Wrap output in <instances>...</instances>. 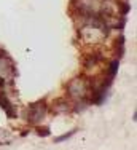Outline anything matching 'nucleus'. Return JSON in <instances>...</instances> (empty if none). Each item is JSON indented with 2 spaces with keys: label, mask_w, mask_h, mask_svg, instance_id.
<instances>
[{
  "label": "nucleus",
  "mask_w": 137,
  "mask_h": 150,
  "mask_svg": "<svg viewBox=\"0 0 137 150\" xmlns=\"http://www.w3.org/2000/svg\"><path fill=\"white\" fill-rule=\"evenodd\" d=\"M88 93H89V85L83 77H77V78L68 81L67 94L70 96L72 99H75V101H78V99H86L88 98Z\"/></svg>",
  "instance_id": "1"
},
{
  "label": "nucleus",
  "mask_w": 137,
  "mask_h": 150,
  "mask_svg": "<svg viewBox=\"0 0 137 150\" xmlns=\"http://www.w3.org/2000/svg\"><path fill=\"white\" fill-rule=\"evenodd\" d=\"M46 113H48V105L45 101H38L34 102L32 105H29L27 112H26V118L30 125H40L45 120Z\"/></svg>",
  "instance_id": "2"
},
{
  "label": "nucleus",
  "mask_w": 137,
  "mask_h": 150,
  "mask_svg": "<svg viewBox=\"0 0 137 150\" xmlns=\"http://www.w3.org/2000/svg\"><path fill=\"white\" fill-rule=\"evenodd\" d=\"M0 107L6 112L8 118H14V117H16V109H14V105L11 104L6 91H0Z\"/></svg>",
  "instance_id": "3"
},
{
  "label": "nucleus",
  "mask_w": 137,
  "mask_h": 150,
  "mask_svg": "<svg viewBox=\"0 0 137 150\" xmlns=\"http://www.w3.org/2000/svg\"><path fill=\"white\" fill-rule=\"evenodd\" d=\"M72 109V104H68L67 99H57L54 102V112L56 113H64V112H68Z\"/></svg>",
  "instance_id": "4"
},
{
  "label": "nucleus",
  "mask_w": 137,
  "mask_h": 150,
  "mask_svg": "<svg viewBox=\"0 0 137 150\" xmlns=\"http://www.w3.org/2000/svg\"><path fill=\"white\" fill-rule=\"evenodd\" d=\"M75 133H77V129H72L70 133H66V134H62V136H59V137H56L54 139V142H62V141H66V139H68V137H72Z\"/></svg>",
  "instance_id": "5"
},
{
  "label": "nucleus",
  "mask_w": 137,
  "mask_h": 150,
  "mask_svg": "<svg viewBox=\"0 0 137 150\" xmlns=\"http://www.w3.org/2000/svg\"><path fill=\"white\" fill-rule=\"evenodd\" d=\"M37 134L38 136H49V129L46 126H38L37 128Z\"/></svg>",
  "instance_id": "6"
}]
</instances>
